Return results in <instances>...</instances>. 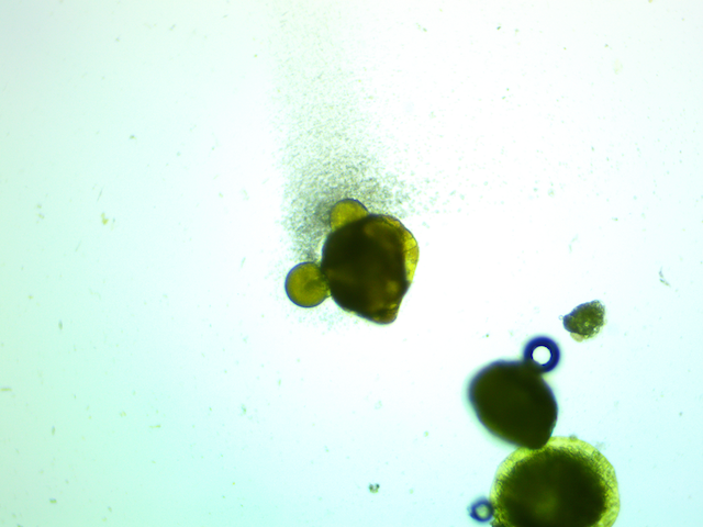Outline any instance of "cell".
I'll return each mask as SVG.
<instances>
[{"label":"cell","mask_w":703,"mask_h":527,"mask_svg":"<svg viewBox=\"0 0 703 527\" xmlns=\"http://www.w3.org/2000/svg\"><path fill=\"white\" fill-rule=\"evenodd\" d=\"M488 502L491 525L507 527H611L620 512L614 468L576 436L510 453Z\"/></svg>","instance_id":"1"},{"label":"cell","mask_w":703,"mask_h":527,"mask_svg":"<svg viewBox=\"0 0 703 527\" xmlns=\"http://www.w3.org/2000/svg\"><path fill=\"white\" fill-rule=\"evenodd\" d=\"M417 260V243L399 220L361 208L327 234L319 272L343 311L388 325L397 318Z\"/></svg>","instance_id":"2"},{"label":"cell","mask_w":703,"mask_h":527,"mask_svg":"<svg viewBox=\"0 0 703 527\" xmlns=\"http://www.w3.org/2000/svg\"><path fill=\"white\" fill-rule=\"evenodd\" d=\"M467 400L490 435L517 448H540L557 423L551 388L524 358L498 360L480 369L468 383Z\"/></svg>","instance_id":"3"},{"label":"cell","mask_w":703,"mask_h":527,"mask_svg":"<svg viewBox=\"0 0 703 527\" xmlns=\"http://www.w3.org/2000/svg\"><path fill=\"white\" fill-rule=\"evenodd\" d=\"M605 309L600 301L580 304L571 313L561 317L565 328L577 341L598 335L605 324Z\"/></svg>","instance_id":"4"},{"label":"cell","mask_w":703,"mask_h":527,"mask_svg":"<svg viewBox=\"0 0 703 527\" xmlns=\"http://www.w3.org/2000/svg\"><path fill=\"white\" fill-rule=\"evenodd\" d=\"M523 358L534 365L543 374L553 371L559 363L560 349L555 340L539 336L524 347Z\"/></svg>","instance_id":"5"}]
</instances>
